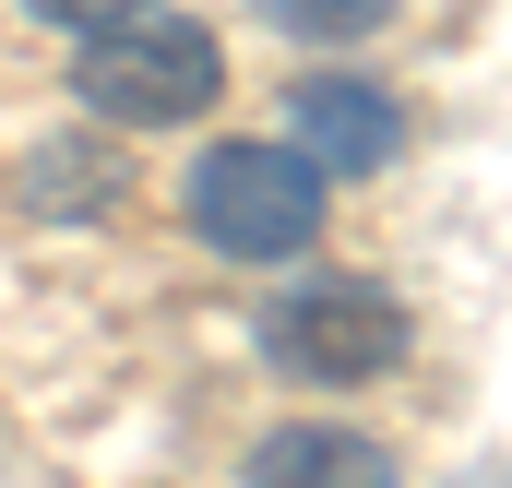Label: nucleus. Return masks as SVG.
Here are the masks:
<instances>
[{
  "mask_svg": "<svg viewBox=\"0 0 512 488\" xmlns=\"http://www.w3.org/2000/svg\"><path fill=\"white\" fill-rule=\"evenodd\" d=\"M405 346H417V322L370 274H310V286H286L262 310V369H286L310 393H358V381L405 369Z\"/></svg>",
  "mask_w": 512,
  "mask_h": 488,
  "instance_id": "7ed1b4c3",
  "label": "nucleus"
},
{
  "mask_svg": "<svg viewBox=\"0 0 512 488\" xmlns=\"http://www.w3.org/2000/svg\"><path fill=\"white\" fill-rule=\"evenodd\" d=\"M286 36H310V48H358V36H382L405 0H262Z\"/></svg>",
  "mask_w": 512,
  "mask_h": 488,
  "instance_id": "0eeeda50",
  "label": "nucleus"
},
{
  "mask_svg": "<svg viewBox=\"0 0 512 488\" xmlns=\"http://www.w3.org/2000/svg\"><path fill=\"white\" fill-rule=\"evenodd\" d=\"M24 203H36V215H108V203H120V167L84 155V143H48V155L24 167Z\"/></svg>",
  "mask_w": 512,
  "mask_h": 488,
  "instance_id": "423d86ee",
  "label": "nucleus"
},
{
  "mask_svg": "<svg viewBox=\"0 0 512 488\" xmlns=\"http://www.w3.org/2000/svg\"><path fill=\"white\" fill-rule=\"evenodd\" d=\"M72 96H84V120H108V131H179V120H203L227 96V48H215V24L143 0V12L96 24L72 48Z\"/></svg>",
  "mask_w": 512,
  "mask_h": 488,
  "instance_id": "f257e3e1",
  "label": "nucleus"
},
{
  "mask_svg": "<svg viewBox=\"0 0 512 488\" xmlns=\"http://www.w3.org/2000/svg\"><path fill=\"white\" fill-rule=\"evenodd\" d=\"M274 143L310 179H382L393 155H405V96L370 84V72H298L286 108H274Z\"/></svg>",
  "mask_w": 512,
  "mask_h": 488,
  "instance_id": "20e7f679",
  "label": "nucleus"
},
{
  "mask_svg": "<svg viewBox=\"0 0 512 488\" xmlns=\"http://www.w3.org/2000/svg\"><path fill=\"white\" fill-rule=\"evenodd\" d=\"M239 488H405V477H393V453L370 441V429H346V417H298V429L251 441Z\"/></svg>",
  "mask_w": 512,
  "mask_h": 488,
  "instance_id": "39448f33",
  "label": "nucleus"
},
{
  "mask_svg": "<svg viewBox=\"0 0 512 488\" xmlns=\"http://www.w3.org/2000/svg\"><path fill=\"white\" fill-rule=\"evenodd\" d=\"M36 24H60V36H96V24H120V12H143V0H24Z\"/></svg>",
  "mask_w": 512,
  "mask_h": 488,
  "instance_id": "6e6552de",
  "label": "nucleus"
},
{
  "mask_svg": "<svg viewBox=\"0 0 512 488\" xmlns=\"http://www.w3.org/2000/svg\"><path fill=\"white\" fill-rule=\"evenodd\" d=\"M179 227L215 250V262H298V250L322 239V179H310L274 131L203 143L191 179H179Z\"/></svg>",
  "mask_w": 512,
  "mask_h": 488,
  "instance_id": "f03ea898",
  "label": "nucleus"
}]
</instances>
